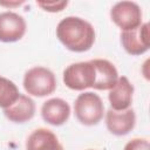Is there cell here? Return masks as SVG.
I'll use <instances>...</instances> for the list:
<instances>
[{"mask_svg":"<svg viewBox=\"0 0 150 150\" xmlns=\"http://www.w3.org/2000/svg\"><path fill=\"white\" fill-rule=\"evenodd\" d=\"M121 45L124 50L134 56L142 55L149 50V23L142 22L138 27L121 32Z\"/></svg>","mask_w":150,"mask_h":150,"instance_id":"52a82bcc","label":"cell"},{"mask_svg":"<svg viewBox=\"0 0 150 150\" xmlns=\"http://www.w3.org/2000/svg\"><path fill=\"white\" fill-rule=\"evenodd\" d=\"M56 38L70 52L84 53L95 43L94 26L80 16H66L56 26Z\"/></svg>","mask_w":150,"mask_h":150,"instance_id":"6da1fadb","label":"cell"},{"mask_svg":"<svg viewBox=\"0 0 150 150\" xmlns=\"http://www.w3.org/2000/svg\"><path fill=\"white\" fill-rule=\"evenodd\" d=\"M25 1H0V6H5V7H15V6H20L21 4H23Z\"/></svg>","mask_w":150,"mask_h":150,"instance_id":"e0dca14e","label":"cell"},{"mask_svg":"<svg viewBox=\"0 0 150 150\" xmlns=\"http://www.w3.org/2000/svg\"><path fill=\"white\" fill-rule=\"evenodd\" d=\"M70 105L61 97H52L45 101L41 105L42 120L54 127L63 125L70 117Z\"/></svg>","mask_w":150,"mask_h":150,"instance_id":"9c48e42d","label":"cell"},{"mask_svg":"<svg viewBox=\"0 0 150 150\" xmlns=\"http://www.w3.org/2000/svg\"><path fill=\"white\" fill-rule=\"evenodd\" d=\"M134 86L127 76H120L116 84L109 90L108 100L110 109L116 111L127 110L131 107L134 96Z\"/></svg>","mask_w":150,"mask_h":150,"instance_id":"30bf717a","label":"cell"},{"mask_svg":"<svg viewBox=\"0 0 150 150\" xmlns=\"http://www.w3.org/2000/svg\"><path fill=\"white\" fill-rule=\"evenodd\" d=\"M90 61L93 62L96 73L93 88L96 90H110L120 77L115 64L105 59H94Z\"/></svg>","mask_w":150,"mask_h":150,"instance_id":"7c38bea8","label":"cell"},{"mask_svg":"<svg viewBox=\"0 0 150 150\" xmlns=\"http://www.w3.org/2000/svg\"><path fill=\"white\" fill-rule=\"evenodd\" d=\"M22 84L28 96L45 97L55 91L57 81L55 74L49 68L35 66L25 73Z\"/></svg>","mask_w":150,"mask_h":150,"instance_id":"7a4b0ae2","label":"cell"},{"mask_svg":"<svg viewBox=\"0 0 150 150\" xmlns=\"http://www.w3.org/2000/svg\"><path fill=\"white\" fill-rule=\"evenodd\" d=\"M95 67L91 61H81L69 64L62 74L63 83L71 90L82 91L93 88L95 83Z\"/></svg>","mask_w":150,"mask_h":150,"instance_id":"277c9868","label":"cell"},{"mask_svg":"<svg viewBox=\"0 0 150 150\" xmlns=\"http://www.w3.org/2000/svg\"><path fill=\"white\" fill-rule=\"evenodd\" d=\"M102 98L93 91H83L74 102V114L77 121L87 127L97 125L104 116Z\"/></svg>","mask_w":150,"mask_h":150,"instance_id":"3957f363","label":"cell"},{"mask_svg":"<svg viewBox=\"0 0 150 150\" xmlns=\"http://www.w3.org/2000/svg\"><path fill=\"white\" fill-rule=\"evenodd\" d=\"M26 150H64L57 136L47 128H38L26 139Z\"/></svg>","mask_w":150,"mask_h":150,"instance_id":"4fadbf2b","label":"cell"},{"mask_svg":"<svg viewBox=\"0 0 150 150\" xmlns=\"http://www.w3.org/2000/svg\"><path fill=\"white\" fill-rule=\"evenodd\" d=\"M20 93L16 84L9 79L0 75V108L5 109L13 104Z\"/></svg>","mask_w":150,"mask_h":150,"instance_id":"5bb4252c","label":"cell"},{"mask_svg":"<svg viewBox=\"0 0 150 150\" xmlns=\"http://www.w3.org/2000/svg\"><path fill=\"white\" fill-rule=\"evenodd\" d=\"M87 150H94V149H87Z\"/></svg>","mask_w":150,"mask_h":150,"instance_id":"ac0fdd59","label":"cell"},{"mask_svg":"<svg viewBox=\"0 0 150 150\" xmlns=\"http://www.w3.org/2000/svg\"><path fill=\"white\" fill-rule=\"evenodd\" d=\"M110 19L122 32L134 29L142 23V9L134 1H118L110 9Z\"/></svg>","mask_w":150,"mask_h":150,"instance_id":"5b68a950","label":"cell"},{"mask_svg":"<svg viewBox=\"0 0 150 150\" xmlns=\"http://www.w3.org/2000/svg\"><path fill=\"white\" fill-rule=\"evenodd\" d=\"M123 150H150V144L146 138H132L123 148Z\"/></svg>","mask_w":150,"mask_h":150,"instance_id":"2e32d148","label":"cell"},{"mask_svg":"<svg viewBox=\"0 0 150 150\" xmlns=\"http://www.w3.org/2000/svg\"><path fill=\"white\" fill-rule=\"evenodd\" d=\"M2 110L7 120H9L13 123L21 124L30 121L34 117L36 111V105L32 97L25 94H20L13 104H11L9 107Z\"/></svg>","mask_w":150,"mask_h":150,"instance_id":"8fae6325","label":"cell"},{"mask_svg":"<svg viewBox=\"0 0 150 150\" xmlns=\"http://www.w3.org/2000/svg\"><path fill=\"white\" fill-rule=\"evenodd\" d=\"M27 30L25 18L12 11L0 13V41L5 43L16 42L23 38Z\"/></svg>","mask_w":150,"mask_h":150,"instance_id":"8992f818","label":"cell"},{"mask_svg":"<svg viewBox=\"0 0 150 150\" xmlns=\"http://www.w3.org/2000/svg\"><path fill=\"white\" fill-rule=\"evenodd\" d=\"M36 5L49 13H57L68 6V1H36Z\"/></svg>","mask_w":150,"mask_h":150,"instance_id":"9a60e30c","label":"cell"},{"mask_svg":"<svg viewBox=\"0 0 150 150\" xmlns=\"http://www.w3.org/2000/svg\"><path fill=\"white\" fill-rule=\"evenodd\" d=\"M104 118L108 131L115 136H125L136 125V114L131 108L122 111L109 109L104 112Z\"/></svg>","mask_w":150,"mask_h":150,"instance_id":"ba28073f","label":"cell"}]
</instances>
